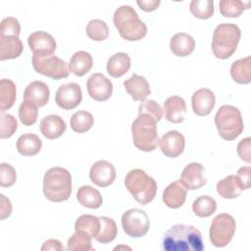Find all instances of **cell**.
<instances>
[{
    "instance_id": "1",
    "label": "cell",
    "mask_w": 251,
    "mask_h": 251,
    "mask_svg": "<svg viewBox=\"0 0 251 251\" xmlns=\"http://www.w3.org/2000/svg\"><path fill=\"white\" fill-rule=\"evenodd\" d=\"M162 247L165 251H202L204 243L198 228L190 225L177 224L164 233Z\"/></svg>"
},
{
    "instance_id": "2",
    "label": "cell",
    "mask_w": 251,
    "mask_h": 251,
    "mask_svg": "<svg viewBox=\"0 0 251 251\" xmlns=\"http://www.w3.org/2000/svg\"><path fill=\"white\" fill-rule=\"evenodd\" d=\"M113 21L120 35L127 41L140 40L147 33L146 25L129 5L119 7L114 13Z\"/></svg>"
},
{
    "instance_id": "3",
    "label": "cell",
    "mask_w": 251,
    "mask_h": 251,
    "mask_svg": "<svg viewBox=\"0 0 251 251\" xmlns=\"http://www.w3.org/2000/svg\"><path fill=\"white\" fill-rule=\"evenodd\" d=\"M43 193L51 202H63L72 193V176L68 170L61 167L49 169L43 177Z\"/></svg>"
},
{
    "instance_id": "4",
    "label": "cell",
    "mask_w": 251,
    "mask_h": 251,
    "mask_svg": "<svg viewBox=\"0 0 251 251\" xmlns=\"http://www.w3.org/2000/svg\"><path fill=\"white\" fill-rule=\"evenodd\" d=\"M241 37L240 28L234 24L224 23L216 26L213 33L212 51L215 57L226 60L236 51Z\"/></svg>"
},
{
    "instance_id": "5",
    "label": "cell",
    "mask_w": 251,
    "mask_h": 251,
    "mask_svg": "<svg viewBox=\"0 0 251 251\" xmlns=\"http://www.w3.org/2000/svg\"><path fill=\"white\" fill-rule=\"evenodd\" d=\"M157 121L148 114H138L131 125L134 146L144 152H151L159 144Z\"/></svg>"
},
{
    "instance_id": "6",
    "label": "cell",
    "mask_w": 251,
    "mask_h": 251,
    "mask_svg": "<svg viewBox=\"0 0 251 251\" xmlns=\"http://www.w3.org/2000/svg\"><path fill=\"white\" fill-rule=\"evenodd\" d=\"M125 185L133 198L141 205L151 202L157 192V183L143 170L134 169L127 173Z\"/></svg>"
},
{
    "instance_id": "7",
    "label": "cell",
    "mask_w": 251,
    "mask_h": 251,
    "mask_svg": "<svg viewBox=\"0 0 251 251\" xmlns=\"http://www.w3.org/2000/svg\"><path fill=\"white\" fill-rule=\"evenodd\" d=\"M215 125L218 132L225 140H233L238 137L244 128L240 111L231 105H223L215 116Z\"/></svg>"
},
{
    "instance_id": "8",
    "label": "cell",
    "mask_w": 251,
    "mask_h": 251,
    "mask_svg": "<svg viewBox=\"0 0 251 251\" xmlns=\"http://www.w3.org/2000/svg\"><path fill=\"white\" fill-rule=\"evenodd\" d=\"M236 229L235 220L226 213L217 215L211 224L209 235L215 247H225L232 239Z\"/></svg>"
},
{
    "instance_id": "9",
    "label": "cell",
    "mask_w": 251,
    "mask_h": 251,
    "mask_svg": "<svg viewBox=\"0 0 251 251\" xmlns=\"http://www.w3.org/2000/svg\"><path fill=\"white\" fill-rule=\"evenodd\" d=\"M32 66L36 73L49 76L53 79H61L69 76L67 63L57 56L51 55L44 58L32 56Z\"/></svg>"
},
{
    "instance_id": "10",
    "label": "cell",
    "mask_w": 251,
    "mask_h": 251,
    "mask_svg": "<svg viewBox=\"0 0 251 251\" xmlns=\"http://www.w3.org/2000/svg\"><path fill=\"white\" fill-rule=\"evenodd\" d=\"M124 231L130 237H141L147 233L150 222L147 214L140 209H129L122 216Z\"/></svg>"
},
{
    "instance_id": "11",
    "label": "cell",
    "mask_w": 251,
    "mask_h": 251,
    "mask_svg": "<svg viewBox=\"0 0 251 251\" xmlns=\"http://www.w3.org/2000/svg\"><path fill=\"white\" fill-rule=\"evenodd\" d=\"M82 100L80 86L76 82L62 84L56 91L55 102L64 110H73L76 108Z\"/></svg>"
},
{
    "instance_id": "12",
    "label": "cell",
    "mask_w": 251,
    "mask_h": 251,
    "mask_svg": "<svg viewBox=\"0 0 251 251\" xmlns=\"http://www.w3.org/2000/svg\"><path fill=\"white\" fill-rule=\"evenodd\" d=\"M27 43L33 55L38 58L51 56L56 50V41L54 37L43 30L32 32L28 38Z\"/></svg>"
},
{
    "instance_id": "13",
    "label": "cell",
    "mask_w": 251,
    "mask_h": 251,
    "mask_svg": "<svg viewBox=\"0 0 251 251\" xmlns=\"http://www.w3.org/2000/svg\"><path fill=\"white\" fill-rule=\"evenodd\" d=\"M86 87L89 96L96 101H106L113 93L111 80L100 73H95L88 77Z\"/></svg>"
},
{
    "instance_id": "14",
    "label": "cell",
    "mask_w": 251,
    "mask_h": 251,
    "mask_svg": "<svg viewBox=\"0 0 251 251\" xmlns=\"http://www.w3.org/2000/svg\"><path fill=\"white\" fill-rule=\"evenodd\" d=\"M89 177L97 186L107 187L114 182L116 178V170L110 162L99 160L90 168Z\"/></svg>"
},
{
    "instance_id": "15",
    "label": "cell",
    "mask_w": 251,
    "mask_h": 251,
    "mask_svg": "<svg viewBox=\"0 0 251 251\" xmlns=\"http://www.w3.org/2000/svg\"><path fill=\"white\" fill-rule=\"evenodd\" d=\"M159 145L162 153L170 158L179 156L185 145L184 136L177 130H170L159 139Z\"/></svg>"
},
{
    "instance_id": "16",
    "label": "cell",
    "mask_w": 251,
    "mask_h": 251,
    "mask_svg": "<svg viewBox=\"0 0 251 251\" xmlns=\"http://www.w3.org/2000/svg\"><path fill=\"white\" fill-rule=\"evenodd\" d=\"M204 172L205 170L200 163H190L183 169L179 181L186 189L196 190L207 182Z\"/></svg>"
},
{
    "instance_id": "17",
    "label": "cell",
    "mask_w": 251,
    "mask_h": 251,
    "mask_svg": "<svg viewBox=\"0 0 251 251\" xmlns=\"http://www.w3.org/2000/svg\"><path fill=\"white\" fill-rule=\"evenodd\" d=\"M216 103V97L212 90L209 88H200L196 90L191 98L192 110L197 116L209 115Z\"/></svg>"
},
{
    "instance_id": "18",
    "label": "cell",
    "mask_w": 251,
    "mask_h": 251,
    "mask_svg": "<svg viewBox=\"0 0 251 251\" xmlns=\"http://www.w3.org/2000/svg\"><path fill=\"white\" fill-rule=\"evenodd\" d=\"M49 95L50 91L47 84L40 80H34L25 87L24 100L31 102L37 107H43L48 103Z\"/></svg>"
},
{
    "instance_id": "19",
    "label": "cell",
    "mask_w": 251,
    "mask_h": 251,
    "mask_svg": "<svg viewBox=\"0 0 251 251\" xmlns=\"http://www.w3.org/2000/svg\"><path fill=\"white\" fill-rule=\"evenodd\" d=\"M166 119L173 124L182 123L186 117V104L179 96H171L164 102Z\"/></svg>"
},
{
    "instance_id": "20",
    "label": "cell",
    "mask_w": 251,
    "mask_h": 251,
    "mask_svg": "<svg viewBox=\"0 0 251 251\" xmlns=\"http://www.w3.org/2000/svg\"><path fill=\"white\" fill-rule=\"evenodd\" d=\"M126 92L135 101H144L151 93L150 86L146 78L142 75L133 74L129 78L124 81Z\"/></svg>"
},
{
    "instance_id": "21",
    "label": "cell",
    "mask_w": 251,
    "mask_h": 251,
    "mask_svg": "<svg viewBox=\"0 0 251 251\" xmlns=\"http://www.w3.org/2000/svg\"><path fill=\"white\" fill-rule=\"evenodd\" d=\"M186 199V188L179 180L170 183L163 192L164 203L172 209L181 207Z\"/></svg>"
},
{
    "instance_id": "22",
    "label": "cell",
    "mask_w": 251,
    "mask_h": 251,
    "mask_svg": "<svg viewBox=\"0 0 251 251\" xmlns=\"http://www.w3.org/2000/svg\"><path fill=\"white\" fill-rule=\"evenodd\" d=\"M65 121L57 115H48L40 122V131L44 137L48 139H56L60 137L66 130Z\"/></svg>"
},
{
    "instance_id": "23",
    "label": "cell",
    "mask_w": 251,
    "mask_h": 251,
    "mask_svg": "<svg viewBox=\"0 0 251 251\" xmlns=\"http://www.w3.org/2000/svg\"><path fill=\"white\" fill-rule=\"evenodd\" d=\"M170 48L176 56L186 57L193 52L195 41L191 35L185 32H177L171 38Z\"/></svg>"
},
{
    "instance_id": "24",
    "label": "cell",
    "mask_w": 251,
    "mask_h": 251,
    "mask_svg": "<svg viewBox=\"0 0 251 251\" xmlns=\"http://www.w3.org/2000/svg\"><path fill=\"white\" fill-rule=\"evenodd\" d=\"M24 50L21 39L17 36H0V60L18 58Z\"/></svg>"
},
{
    "instance_id": "25",
    "label": "cell",
    "mask_w": 251,
    "mask_h": 251,
    "mask_svg": "<svg viewBox=\"0 0 251 251\" xmlns=\"http://www.w3.org/2000/svg\"><path fill=\"white\" fill-rule=\"evenodd\" d=\"M217 192L218 194L225 199H233L238 197L243 190V187L234 175H229L220 180L217 183Z\"/></svg>"
},
{
    "instance_id": "26",
    "label": "cell",
    "mask_w": 251,
    "mask_h": 251,
    "mask_svg": "<svg viewBox=\"0 0 251 251\" xmlns=\"http://www.w3.org/2000/svg\"><path fill=\"white\" fill-rule=\"evenodd\" d=\"M93 66L92 56L86 51H77L70 59L69 70L77 76L87 74Z\"/></svg>"
},
{
    "instance_id": "27",
    "label": "cell",
    "mask_w": 251,
    "mask_h": 251,
    "mask_svg": "<svg viewBox=\"0 0 251 251\" xmlns=\"http://www.w3.org/2000/svg\"><path fill=\"white\" fill-rule=\"evenodd\" d=\"M130 58L126 53L119 52L108 59L107 72L113 77H121L130 68Z\"/></svg>"
},
{
    "instance_id": "28",
    "label": "cell",
    "mask_w": 251,
    "mask_h": 251,
    "mask_svg": "<svg viewBox=\"0 0 251 251\" xmlns=\"http://www.w3.org/2000/svg\"><path fill=\"white\" fill-rule=\"evenodd\" d=\"M17 150L23 156L36 155L42 147V141L33 133H25L17 140Z\"/></svg>"
},
{
    "instance_id": "29",
    "label": "cell",
    "mask_w": 251,
    "mask_h": 251,
    "mask_svg": "<svg viewBox=\"0 0 251 251\" xmlns=\"http://www.w3.org/2000/svg\"><path fill=\"white\" fill-rule=\"evenodd\" d=\"M230 75L232 79L240 84L251 82V57L239 59L232 63L230 67Z\"/></svg>"
},
{
    "instance_id": "30",
    "label": "cell",
    "mask_w": 251,
    "mask_h": 251,
    "mask_svg": "<svg viewBox=\"0 0 251 251\" xmlns=\"http://www.w3.org/2000/svg\"><path fill=\"white\" fill-rule=\"evenodd\" d=\"M77 201L86 208L97 209L102 205L103 199L101 193L90 185H83L76 192Z\"/></svg>"
},
{
    "instance_id": "31",
    "label": "cell",
    "mask_w": 251,
    "mask_h": 251,
    "mask_svg": "<svg viewBox=\"0 0 251 251\" xmlns=\"http://www.w3.org/2000/svg\"><path fill=\"white\" fill-rule=\"evenodd\" d=\"M100 229V219L93 215H81L75 224V230L95 238Z\"/></svg>"
},
{
    "instance_id": "32",
    "label": "cell",
    "mask_w": 251,
    "mask_h": 251,
    "mask_svg": "<svg viewBox=\"0 0 251 251\" xmlns=\"http://www.w3.org/2000/svg\"><path fill=\"white\" fill-rule=\"evenodd\" d=\"M16 101V85L11 79L0 80V111L9 110Z\"/></svg>"
},
{
    "instance_id": "33",
    "label": "cell",
    "mask_w": 251,
    "mask_h": 251,
    "mask_svg": "<svg viewBox=\"0 0 251 251\" xmlns=\"http://www.w3.org/2000/svg\"><path fill=\"white\" fill-rule=\"evenodd\" d=\"M100 219V229L98 234L95 236V240L107 244L113 241L118 234V227L115 221L111 218L102 216Z\"/></svg>"
},
{
    "instance_id": "34",
    "label": "cell",
    "mask_w": 251,
    "mask_h": 251,
    "mask_svg": "<svg viewBox=\"0 0 251 251\" xmlns=\"http://www.w3.org/2000/svg\"><path fill=\"white\" fill-rule=\"evenodd\" d=\"M192 210L196 216L200 218H207L216 212L217 202L211 196L202 195L194 200Z\"/></svg>"
},
{
    "instance_id": "35",
    "label": "cell",
    "mask_w": 251,
    "mask_h": 251,
    "mask_svg": "<svg viewBox=\"0 0 251 251\" xmlns=\"http://www.w3.org/2000/svg\"><path fill=\"white\" fill-rule=\"evenodd\" d=\"M93 124L94 118L92 114L87 111H77L72 116L70 120L71 128L77 133H82L89 130Z\"/></svg>"
},
{
    "instance_id": "36",
    "label": "cell",
    "mask_w": 251,
    "mask_h": 251,
    "mask_svg": "<svg viewBox=\"0 0 251 251\" xmlns=\"http://www.w3.org/2000/svg\"><path fill=\"white\" fill-rule=\"evenodd\" d=\"M249 2L239 0H222L219 3V7L224 17L236 18L239 17L245 9L249 8Z\"/></svg>"
},
{
    "instance_id": "37",
    "label": "cell",
    "mask_w": 251,
    "mask_h": 251,
    "mask_svg": "<svg viewBox=\"0 0 251 251\" xmlns=\"http://www.w3.org/2000/svg\"><path fill=\"white\" fill-rule=\"evenodd\" d=\"M85 30L87 36L94 41H102L109 36V27L107 24L100 19L89 21Z\"/></svg>"
},
{
    "instance_id": "38",
    "label": "cell",
    "mask_w": 251,
    "mask_h": 251,
    "mask_svg": "<svg viewBox=\"0 0 251 251\" xmlns=\"http://www.w3.org/2000/svg\"><path fill=\"white\" fill-rule=\"evenodd\" d=\"M190 12L198 19L206 20L214 14L213 0H192L189 5Z\"/></svg>"
},
{
    "instance_id": "39",
    "label": "cell",
    "mask_w": 251,
    "mask_h": 251,
    "mask_svg": "<svg viewBox=\"0 0 251 251\" xmlns=\"http://www.w3.org/2000/svg\"><path fill=\"white\" fill-rule=\"evenodd\" d=\"M68 251H92L94 250L91 245V237L88 235L75 231L68 240Z\"/></svg>"
},
{
    "instance_id": "40",
    "label": "cell",
    "mask_w": 251,
    "mask_h": 251,
    "mask_svg": "<svg viewBox=\"0 0 251 251\" xmlns=\"http://www.w3.org/2000/svg\"><path fill=\"white\" fill-rule=\"evenodd\" d=\"M37 106L28 101H23L19 108V118L23 125L25 126H32L37 121L38 110Z\"/></svg>"
},
{
    "instance_id": "41",
    "label": "cell",
    "mask_w": 251,
    "mask_h": 251,
    "mask_svg": "<svg viewBox=\"0 0 251 251\" xmlns=\"http://www.w3.org/2000/svg\"><path fill=\"white\" fill-rule=\"evenodd\" d=\"M0 137L1 138H9L11 137L17 130L18 123L14 116L10 114L2 113L0 116Z\"/></svg>"
},
{
    "instance_id": "42",
    "label": "cell",
    "mask_w": 251,
    "mask_h": 251,
    "mask_svg": "<svg viewBox=\"0 0 251 251\" xmlns=\"http://www.w3.org/2000/svg\"><path fill=\"white\" fill-rule=\"evenodd\" d=\"M21 32V25L19 21L13 17L4 18L1 22L0 36H17L19 37Z\"/></svg>"
},
{
    "instance_id": "43",
    "label": "cell",
    "mask_w": 251,
    "mask_h": 251,
    "mask_svg": "<svg viewBox=\"0 0 251 251\" xmlns=\"http://www.w3.org/2000/svg\"><path fill=\"white\" fill-rule=\"evenodd\" d=\"M138 114H148L153 117L158 123L163 117V110L156 101L145 100L139 105Z\"/></svg>"
},
{
    "instance_id": "44",
    "label": "cell",
    "mask_w": 251,
    "mask_h": 251,
    "mask_svg": "<svg viewBox=\"0 0 251 251\" xmlns=\"http://www.w3.org/2000/svg\"><path fill=\"white\" fill-rule=\"evenodd\" d=\"M17 179V175L15 169L6 163L0 165V185L2 187L12 186Z\"/></svg>"
},
{
    "instance_id": "45",
    "label": "cell",
    "mask_w": 251,
    "mask_h": 251,
    "mask_svg": "<svg viewBox=\"0 0 251 251\" xmlns=\"http://www.w3.org/2000/svg\"><path fill=\"white\" fill-rule=\"evenodd\" d=\"M251 138L246 137L242 139L237 145V154L241 160L250 163L251 162Z\"/></svg>"
},
{
    "instance_id": "46",
    "label": "cell",
    "mask_w": 251,
    "mask_h": 251,
    "mask_svg": "<svg viewBox=\"0 0 251 251\" xmlns=\"http://www.w3.org/2000/svg\"><path fill=\"white\" fill-rule=\"evenodd\" d=\"M236 176L239 179L243 189L250 188V183H251V167L250 166L239 168V170L237 171Z\"/></svg>"
},
{
    "instance_id": "47",
    "label": "cell",
    "mask_w": 251,
    "mask_h": 251,
    "mask_svg": "<svg viewBox=\"0 0 251 251\" xmlns=\"http://www.w3.org/2000/svg\"><path fill=\"white\" fill-rule=\"evenodd\" d=\"M137 5L141 10L145 12H152L156 10L160 5V0H137Z\"/></svg>"
},
{
    "instance_id": "48",
    "label": "cell",
    "mask_w": 251,
    "mask_h": 251,
    "mask_svg": "<svg viewBox=\"0 0 251 251\" xmlns=\"http://www.w3.org/2000/svg\"><path fill=\"white\" fill-rule=\"evenodd\" d=\"M1 220L6 219L11 215L12 212V205L8 198L5 197V195L1 194Z\"/></svg>"
},
{
    "instance_id": "49",
    "label": "cell",
    "mask_w": 251,
    "mask_h": 251,
    "mask_svg": "<svg viewBox=\"0 0 251 251\" xmlns=\"http://www.w3.org/2000/svg\"><path fill=\"white\" fill-rule=\"evenodd\" d=\"M41 250L44 251V250H58V251H62L64 250V247L63 245L61 244V242L57 239H48L46 240L42 247H41Z\"/></svg>"
}]
</instances>
